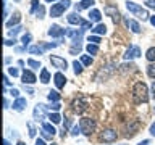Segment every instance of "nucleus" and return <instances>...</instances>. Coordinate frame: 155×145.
Here are the masks:
<instances>
[{"mask_svg": "<svg viewBox=\"0 0 155 145\" xmlns=\"http://www.w3.org/2000/svg\"><path fill=\"white\" fill-rule=\"evenodd\" d=\"M81 63L84 66H91L92 65V56H89V55H81Z\"/></svg>", "mask_w": 155, "mask_h": 145, "instance_id": "30", "label": "nucleus"}, {"mask_svg": "<svg viewBox=\"0 0 155 145\" xmlns=\"http://www.w3.org/2000/svg\"><path fill=\"white\" fill-rule=\"evenodd\" d=\"M45 108H47L45 105L37 103V105H36V108H34V113H32L34 119H36V121H42L44 118H45Z\"/></svg>", "mask_w": 155, "mask_h": 145, "instance_id": "10", "label": "nucleus"}, {"mask_svg": "<svg viewBox=\"0 0 155 145\" xmlns=\"http://www.w3.org/2000/svg\"><path fill=\"white\" fill-rule=\"evenodd\" d=\"M73 110H74V113L78 114H81V113H84V111L87 110V102L86 100H82V98H76V100H73Z\"/></svg>", "mask_w": 155, "mask_h": 145, "instance_id": "6", "label": "nucleus"}, {"mask_svg": "<svg viewBox=\"0 0 155 145\" xmlns=\"http://www.w3.org/2000/svg\"><path fill=\"white\" fill-rule=\"evenodd\" d=\"M79 126H81L82 134L87 135V137H91L92 132L95 130V121L92 118H81L79 119Z\"/></svg>", "mask_w": 155, "mask_h": 145, "instance_id": "2", "label": "nucleus"}, {"mask_svg": "<svg viewBox=\"0 0 155 145\" xmlns=\"http://www.w3.org/2000/svg\"><path fill=\"white\" fill-rule=\"evenodd\" d=\"M81 132H82V130H81V126H79V124L74 126V127L71 129V135H79Z\"/></svg>", "mask_w": 155, "mask_h": 145, "instance_id": "39", "label": "nucleus"}, {"mask_svg": "<svg viewBox=\"0 0 155 145\" xmlns=\"http://www.w3.org/2000/svg\"><path fill=\"white\" fill-rule=\"evenodd\" d=\"M39 81H41L42 84H47V82L50 81V72H48L47 68H42V69H41V76H39Z\"/></svg>", "mask_w": 155, "mask_h": 145, "instance_id": "20", "label": "nucleus"}, {"mask_svg": "<svg viewBox=\"0 0 155 145\" xmlns=\"http://www.w3.org/2000/svg\"><path fill=\"white\" fill-rule=\"evenodd\" d=\"M26 105H28V100L23 98V97H19V98H16L13 102V110L15 111H23L26 108Z\"/></svg>", "mask_w": 155, "mask_h": 145, "instance_id": "15", "label": "nucleus"}, {"mask_svg": "<svg viewBox=\"0 0 155 145\" xmlns=\"http://www.w3.org/2000/svg\"><path fill=\"white\" fill-rule=\"evenodd\" d=\"M71 5L70 0H60L58 3L55 5H52V8H50V16L52 18H58V16H61L63 13H65V10L68 8Z\"/></svg>", "mask_w": 155, "mask_h": 145, "instance_id": "3", "label": "nucleus"}, {"mask_svg": "<svg viewBox=\"0 0 155 145\" xmlns=\"http://www.w3.org/2000/svg\"><path fill=\"white\" fill-rule=\"evenodd\" d=\"M145 5L149 8H155V0H149V2H145Z\"/></svg>", "mask_w": 155, "mask_h": 145, "instance_id": "46", "label": "nucleus"}, {"mask_svg": "<svg viewBox=\"0 0 155 145\" xmlns=\"http://www.w3.org/2000/svg\"><path fill=\"white\" fill-rule=\"evenodd\" d=\"M24 89H26V92H28V94H34V90L31 89V87H26V85H24Z\"/></svg>", "mask_w": 155, "mask_h": 145, "instance_id": "52", "label": "nucleus"}, {"mask_svg": "<svg viewBox=\"0 0 155 145\" xmlns=\"http://www.w3.org/2000/svg\"><path fill=\"white\" fill-rule=\"evenodd\" d=\"M3 145H10V142L8 140H3Z\"/></svg>", "mask_w": 155, "mask_h": 145, "instance_id": "55", "label": "nucleus"}, {"mask_svg": "<svg viewBox=\"0 0 155 145\" xmlns=\"http://www.w3.org/2000/svg\"><path fill=\"white\" fill-rule=\"evenodd\" d=\"M66 77L61 74V72H55V76H53V82H55V85H57V89H63L66 84Z\"/></svg>", "mask_w": 155, "mask_h": 145, "instance_id": "14", "label": "nucleus"}, {"mask_svg": "<svg viewBox=\"0 0 155 145\" xmlns=\"http://www.w3.org/2000/svg\"><path fill=\"white\" fill-rule=\"evenodd\" d=\"M15 2H19V0H15Z\"/></svg>", "mask_w": 155, "mask_h": 145, "instance_id": "59", "label": "nucleus"}, {"mask_svg": "<svg viewBox=\"0 0 155 145\" xmlns=\"http://www.w3.org/2000/svg\"><path fill=\"white\" fill-rule=\"evenodd\" d=\"M47 34L50 37H63L66 34V29H63L61 26H58V24H52V26L48 27Z\"/></svg>", "mask_w": 155, "mask_h": 145, "instance_id": "5", "label": "nucleus"}, {"mask_svg": "<svg viewBox=\"0 0 155 145\" xmlns=\"http://www.w3.org/2000/svg\"><path fill=\"white\" fill-rule=\"evenodd\" d=\"M44 52L45 50H44L42 45H31L29 47V53H31V55H42Z\"/></svg>", "mask_w": 155, "mask_h": 145, "instance_id": "23", "label": "nucleus"}, {"mask_svg": "<svg viewBox=\"0 0 155 145\" xmlns=\"http://www.w3.org/2000/svg\"><path fill=\"white\" fill-rule=\"evenodd\" d=\"M28 66L34 68V69H39V68H42V66H41V63L36 61V60H32V58H29V60H28Z\"/></svg>", "mask_w": 155, "mask_h": 145, "instance_id": "32", "label": "nucleus"}, {"mask_svg": "<svg viewBox=\"0 0 155 145\" xmlns=\"http://www.w3.org/2000/svg\"><path fill=\"white\" fill-rule=\"evenodd\" d=\"M15 44H16V39H7V40H5V45H15Z\"/></svg>", "mask_w": 155, "mask_h": 145, "instance_id": "45", "label": "nucleus"}, {"mask_svg": "<svg viewBox=\"0 0 155 145\" xmlns=\"http://www.w3.org/2000/svg\"><path fill=\"white\" fill-rule=\"evenodd\" d=\"M50 63L55 68H58V69H66L68 68V61L65 60V58H61V56H50Z\"/></svg>", "mask_w": 155, "mask_h": 145, "instance_id": "11", "label": "nucleus"}, {"mask_svg": "<svg viewBox=\"0 0 155 145\" xmlns=\"http://www.w3.org/2000/svg\"><path fill=\"white\" fill-rule=\"evenodd\" d=\"M87 42L99 45V44H100V37H99V36H89V37H87Z\"/></svg>", "mask_w": 155, "mask_h": 145, "instance_id": "33", "label": "nucleus"}, {"mask_svg": "<svg viewBox=\"0 0 155 145\" xmlns=\"http://www.w3.org/2000/svg\"><path fill=\"white\" fill-rule=\"evenodd\" d=\"M31 3H32V7H31V13H37V10H39V7H41V2L39 0H31Z\"/></svg>", "mask_w": 155, "mask_h": 145, "instance_id": "36", "label": "nucleus"}, {"mask_svg": "<svg viewBox=\"0 0 155 145\" xmlns=\"http://www.w3.org/2000/svg\"><path fill=\"white\" fill-rule=\"evenodd\" d=\"M8 72H10V74H12L13 77H16V76L19 74V71L16 69V68H13V66H12V68H8Z\"/></svg>", "mask_w": 155, "mask_h": 145, "instance_id": "42", "label": "nucleus"}, {"mask_svg": "<svg viewBox=\"0 0 155 145\" xmlns=\"http://www.w3.org/2000/svg\"><path fill=\"white\" fill-rule=\"evenodd\" d=\"M19 19H21V14H19L18 11H15V13H13V16L10 18L7 23H5V26H7V27H15V26H18Z\"/></svg>", "mask_w": 155, "mask_h": 145, "instance_id": "17", "label": "nucleus"}, {"mask_svg": "<svg viewBox=\"0 0 155 145\" xmlns=\"http://www.w3.org/2000/svg\"><path fill=\"white\" fill-rule=\"evenodd\" d=\"M48 119H50L52 124H58L61 121V116L58 113H48Z\"/></svg>", "mask_w": 155, "mask_h": 145, "instance_id": "28", "label": "nucleus"}, {"mask_svg": "<svg viewBox=\"0 0 155 145\" xmlns=\"http://www.w3.org/2000/svg\"><path fill=\"white\" fill-rule=\"evenodd\" d=\"M126 8H128V11H131V13H134L136 16H139V18H142V19H147L149 18V11L145 8H142L140 5H137V3H134V2H126Z\"/></svg>", "mask_w": 155, "mask_h": 145, "instance_id": "4", "label": "nucleus"}, {"mask_svg": "<svg viewBox=\"0 0 155 145\" xmlns=\"http://www.w3.org/2000/svg\"><path fill=\"white\" fill-rule=\"evenodd\" d=\"M137 130H139V121H131L129 126L126 127V137H129V139L134 137Z\"/></svg>", "mask_w": 155, "mask_h": 145, "instance_id": "13", "label": "nucleus"}, {"mask_svg": "<svg viewBox=\"0 0 155 145\" xmlns=\"http://www.w3.org/2000/svg\"><path fill=\"white\" fill-rule=\"evenodd\" d=\"M21 29H23V27L19 26V24H18V26H15L13 29H10V31H8V34H10V36H12V37L15 39V36H16V34H18L19 31H21Z\"/></svg>", "mask_w": 155, "mask_h": 145, "instance_id": "35", "label": "nucleus"}, {"mask_svg": "<svg viewBox=\"0 0 155 145\" xmlns=\"http://www.w3.org/2000/svg\"><path fill=\"white\" fill-rule=\"evenodd\" d=\"M21 81H23V84H34V82L37 81V77H36V74H34L32 71L24 69L23 74H21Z\"/></svg>", "mask_w": 155, "mask_h": 145, "instance_id": "12", "label": "nucleus"}, {"mask_svg": "<svg viewBox=\"0 0 155 145\" xmlns=\"http://www.w3.org/2000/svg\"><path fill=\"white\" fill-rule=\"evenodd\" d=\"M145 58L150 61V63H155V47H150L147 52H145Z\"/></svg>", "mask_w": 155, "mask_h": 145, "instance_id": "27", "label": "nucleus"}, {"mask_svg": "<svg viewBox=\"0 0 155 145\" xmlns=\"http://www.w3.org/2000/svg\"><path fill=\"white\" fill-rule=\"evenodd\" d=\"M152 98L155 100V81L152 82Z\"/></svg>", "mask_w": 155, "mask_h": 145, "instance_id": "50", "label": "nucleus"}, {"mask_svg": "<svg viewBox=\"0 0 155 145\" xmlns=\"http://www.w3.org/2000/svg\"><path fill=\"white\" fill-rule=\"evenodd\" d=\"M82 66H84V65H82L81 61H78V60L73 61V68H74V74H76V76L82 72Z\"/></svg>", "mask_w": 155, "mask_h": 145, "instance_id": "29", "label": "nucleus"}, {"mask_svg": "<svg viewBox=\"0 0 155 145\" xmlns=\"http://www.w3.org/2000/svg\"><path fill=\"white\" fill-rule=\"evenodd\" d=\"M150 98L149 95V87L144 84V82H136L133 87V100L134 103H147Z\"/></svg>", "mask_w": 155, "mask_h": 145, "instance_id": "1", "label": "nucleus"}, {"mask_svg": "<svg viewBox=\"0 0 155 145\" xmlns=\"http://www.w3.org/2000/svg\"><path fill=\"white\" fill-rule=\"evenodd\" d=\"M70 53H71V55H76V53L79 55V53H81V47H71L70 48Z\"/></svg>", "mask_w": 155, "mask_h": 145, "instance_id": "41", "label": "nucleus"}, {"mask_svg": "<svg viewBox=\"0 0 155 145\" xmlns=\"http://www.w3.org/2000/svg\"><path fill=\"white\" fill-rule=\"evenodd\" d=\"M52 145H57V143H52Z\"/></svg>", "mask_w": 155, "mask_h": 145, "instance_id": "60", "label": "nucleus"}, {"mask_svg": "<svg viewBox=\"0 0 155 145\" xmlns=\"http://www.w3.org/2000/svg\"><path fill=\"white\" fill-rule=\"evenodd\" d=\"M3 84L5 85H12V82L8 81V76H3Z\"/></svg>", "mask_w": 155, "mask_h": 145, "instance_id": "49", "label": "nucleus"}, {"mask_svg": "<svg viewBox=\"0 0 155 145\" xmlns=\"http://www.w3.org/2000/svg\"><path fill=\"white\" fill-rule=\"evenodd\" d=\"M92 32H94V34H97V36H102V34H107V26H105V24H102V23H99L95 27H92Z\"/></svg>", "mask_w": 155, "mask_h": 145, "instance_id": "22", "label": "nucleus"}, {"mask_svg": "<svg viewBox=\"0 0 155 145\" xmlns=\"http://www.w3.org/2000/svg\"><path fill=\"white\" fill-rule=\"evenodd\" d=\"M44 11H45V10H44V7H42V5H41V7H39V10H37V16L39 18H44Z\"/></svg>", "mask_w": 155, "mask_h": 145, "instance_id": "44", "label": "nucleus"}, {"mask_svg": "<svg viewBox=\"0 0 155 145\" xmlns=\"http://www.w3.org/2000/svg\"><path fill=\"white\" fill-rule=\"evenodd\" d=\"M94 3H95V0H81L79 3H76V5H74V10H76V11H81V10L89 8L91 5H94Z\"/></svg>", "mask_w": 155, "mask_h": 145, "instance_id": "18", "label": "nucleus"}, {"mask_svg": "<svg viewBox=\"0 0 155 145\" xmlns=\"http://www.w3.org/2000/svg\"><path fill=\"white\" fill-rule=\"evenodd\" d=\"M104 11H105L107 14H110L115 24H118V23H120V19H121V14H120V11H118V8H116V7H111V5H107Z\"/></svg>", "mask_w": 155, "mask_h": 145, "instance_id": "7", "label": "nucleus"}, {"mask_svg": "<svg viewBox=\"0 0 155 145\" xmlns=\"http://www.w3.org/2000/svg\"><path fill=\"white\" fill-rule=\"evenodd\" d=\"M47 108H48V110H53V113H57V111L61 108V105L58 103V102H55V103H52L50 106H47Z\"/></svg>", "mask_w": 155, "mask_h": 145, "instance_id": "38", "label": "nucleus"}, {"mask_svg": "<svg viewBox=\"0 0 155 145\" xmlns=\"http://www.w3.org/2000/svg\"><path fill=\"white\" fill-rule=\"evenodd\" d=\"M147 74L152 77V79H155V63H150L147 66Z\"/></svg>", "mask_w": 155, "mask_h": 145, "instance_id": "31", "label": "nucleus"}, {"mask_svg": "<svg viewBox=\"0 0 155 145\" xmlns=\"http://www.w3.org/2000/svg\"><path fill=\"white\" fill-rule=\"evenodd\" d=\"M31 39H32V36H31V34H24V36L21 37V42H23L24 48H26V45H28L29 42H31Z\"/></svg>", "mask_w": 155, "mask_h": 145, "instance_id": "34", "label": "nucleus"}, {"mask_svg": "<svg viewBox=\"0 0 155 145\" xmlns=\"http://www.w3.org/2000/svg\"><path fill=\"white\" fill-rule=\"evenodd\" d=\"M137 56H140V48L137 47V45H133V47H129L128 50H126V53L123 55V58L126 61H131V60H134V58H137Z\"/></svg>", "mask_w": 155, "mask_h": 145, "instance_id": "8", "label": "nucleus"}, {"mask_svg": "<svg viewBox=\"0 0 155 145\" xmlns=\"http://www.w3.org/2000/svg\"><path fill=\"white\" fill-rule=\"evenodd\" d=\"M16 145H26V143H24V142H21V140H19V142H18Z\"/></svg>", "mask_w": 155, "mask_h": 145, "instance_id": "56", "label": "nucleus"}, {"mask_svg": "<svg viewBox=\"0 0 155 145\" xmlns=\"http://www.w3.org/2000/svg\"><path fill=\"white\" fill-rule=\"evenodd\" d=\"M28 127H29V137H36V127L32 126V123H28Z\"/></svg>", "mask_w": 155, "mask_h": 145, "instance_id": "37", "label": "nucleus"}, {"mask_svg": "<svg viewBox=\"0 0 155 145\" xmlns=\"http://www.w3.org/2000/svg\"><path fill=\"white\" fill-rule=\"evenodd\" d=\"M149 132H150V134H152L153 137H155V123H152V124H150V129H149Z\"/></svg>", "mask_w": 155, "mask_h": 145, "instance_id": "47", "label": "nucleus"}, {"mask_svg": "<svg viewBox=\"0 0 155 145\" xmlns=\"http://www.w3.org/2000/svg\"><path fill=\"white\" fill-rule=\"evenodd\" d=\"M116 137H118V134H116V130H113V129H107L100 134L102 142H115Z\"/></svg>", "mask_w": 155, "mask_h": 145, "instance_id": "9", "label": "nucleus"}, {"mask_svg": "<svg viewBox=\"0 0 155 145\" xmlns=\"http://www.w3.org/2000/svg\"><path fill=\"white\" fill-rule=\"evenodd\" d=\"M47 98L52 102V103H55V102H60V94H58L57 90H50L47 95Z\"/></svg>", "mask_w": 155, "mask_h": 145, "instance_id": "25", "label": "nucleus"}, {"mask_svg": "<svg viewBox=\"0 0 155 145\" xmlns=\"http://www.w3.org/2000/svg\"><path fill=\"white\" fill-rule=\"evenodd\" d=\"M150 24H152V26H155V16H150Z\"/></svg>", "mask_w": 155, "mask_h": 145, "instance_id": "53", "label": "nucleus"}, {"mask_svg": "<svg viewBox=\"0 0 155 145\" xmlns=\"http://www.w3.org/2000/svg\"><path fill=\"white\" fill-rule=\"evenodd\" d=\"M139 145H149V140H142V142H140Z\"/></svg>", "mask_w": 155, "mask_h": 145, "instance_id": "54", "label": "nucleus"}, {"mask_svg": "<svg viewBox=\"0 0 155 145\" xmlns=\"http://www.w3.org/2000/svg\"><path fill=\"white\" fill-rule=\"evenodd\" d=\"M86 50L89 55H97V53H99V45H95V44H87Z\"/></svg>", "mask_w": 155, "mask_h": 145, "instance_id": "26", "label": "nucleus"}, {"mask_svg": "<svg viewBox=\"0 0 155 145\" xmlns=\"http://www.w3.org/2000/svg\"><path fill=\"white\" fill-rule=\"evenodd\" d=\"M10 94H12L15 98H19V90L18 89H15V87H12V90H10Z\"/></svg>", "mask_w": 155, "mask_h": 145, "instance_id": "43", "label": "nucleus"}, {"mask_svg": "<svg viewBox=\"0 0 155 145\" xmlns=\"http://www.w3.org/2000/svg\"><path fill=\"white\" fill-rule=\"evenodd\" d=\"M41 134H42V139H44V140H52V137H53V135H50V134L47 132V130H44V129H42Z\"/></svg>", "mask_w": 155, "mask_h": 145, "instance_id": "40", "label": "nucleus"}, {"mask_svg": "<svg viewBox=\"0 0 155 145\" xmlns=\"http://www.w3.org/2000/svg\"><path fill=\"white\" fill-rule=\"evenodd\" d=\"M100 18H102V13L99 11V10H92V11L89 13V21H92V23H99Z\"/></svg>", "mask_w": 155, "mask_h": 145, "instance_id": "21", "label": "nucleus"}, {"mask_svg": "<svg viewBox=\"0 0 155 145\" xmlns=\"http://www.w3.org/2000/svg\"><path fill=\"white\" fill-rule=\"evenodd\" d=\"M124 23H126V26H128L134 34H139V32H140V26H139L137 21H134V19H129V18H124Z\"/></svg>", "mask_w": 155, "mask_h": 145, "instance_id": "16", "label": "nucleus"}, {"mask_svg": "<svg viewBox=\"0 0 155 145\" xmlns=\"http://www.w3.org/2000/svg\"><path fill=\"white\" fill-rule=\"evenodd\" d=\"M153 113H155V106H153Z\"/></svg>", "mask_w": 155, "mask_h": 145, "instance_id": "58", "label": "nucleus"}, {"mask_svg": "<svg viewBox=\"0 0 155 145\" xmlns=\"http://www.w3.org/2000/svg\"><path fill=\"white\" fill-rule=\"evenodd\" d=\"M45 2H47V3H52V2H55V0H45Z\"/></svg>", "mask_w": 155, "mask_h": 145, "instance_id": "57", "label": "nucleus"}, {"mask_svg": "<svg viewBox=\"0 0 155 145\" xmlns=\"http://www.w3.org/2000/svg\"><path fill=\"white\" fill-rule=\"evenodd\" d=\"M42 129L47 130V132L50 134V135H55V134H57V129L53 127L52 123H42Z\"/></svg>", "mask_w": 155, "mask_h": 145, "instance_id": "24", "label": "nucleus"}, {"mask_svg": "<svg viewBox=\"0 0 155 145\" xmlns=\"http://www.w3.org/2000/svg\"><path fill=\"white\" fill-rule=\"evenodd\" d=\"M3 105H5V106H3V108H5V110H7V108H10V102H8L7 98H5V100H3Z\"/></svg>", "mask_w": 155, "mask_h": 145, "instance_id": "51", "label": "nucleus"}, {"mask_svg": "<svg viewBox=\"0 0 155 145\" xmlns=\"http://www.w3.org/2000/svg\"><path fill=\"white\" fill-rule=\"evenodd\" d=\"M34 145H47V143H45V140H44V139H37Z\"/></svg>", "mask_w": 155, "mask_h": 145, "instance_id": "48", "label": "nucleus"}, {"mask_svg": "<svg viewBox=\"0 0 155 145\" xmlns=\"http://www.w3.org/2000/svg\"><path fill=\"white\" fill-rule=\"evenodd\" d=\"M66 19H68V23H70V24H79V26H81V23H82V18L78 14V11L70 13V14L66 16Z\"/></svg>", "mask_w": 155, "mask_h": 145, "instance_id": "19", "label": "nucleus"}]
</instances>
